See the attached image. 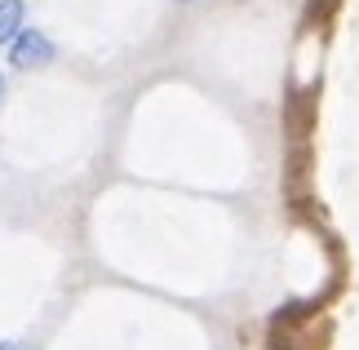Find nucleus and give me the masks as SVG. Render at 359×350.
I'll return each mask as SVG.
<instances>
[{"label":"nucleus","mask_w":359,"mask_h":350,"mask_svg":"<svg viewBox=\"0 0 359 350\" xmlns=\"http://www.w3.org/2000/svg\"><path fill=\"white\" fill-rule=\"evenodd\" d=\"M53 58H58L53 40L45 32H36V27H22V36L9 45V67H18V72H40V67H49Z\"/></svg>","instance_id":"nucleus-1"},{"label":"nucleus","mask_w":359,"mask_h":350,"mask_svg":"<svg viewBox=\"0 0 359 350\" xmlns=\"http://www.w3.org/2000/svg\"><path fill=\"white\" fill-rule=\"evenodd\" d=\"M27 27V5L22 0H0V49H9Z\"/></svg>","instance_id":"nucleus-2"},{"label":"nucleus","mask_w":359,"mask_h":350,"mask_svg":"<svg viewBox=\"0 0 359 350\" xmlns=\"http://www.w3.org/2000/svg\"><path fill=\"white\" fill-rule=\"evenodd\" d=\"M0 107H5V76H0Z\"/></svg>","instance_id":"nucleus-3"},{"label":"nucleus","mask_w":359,"mask_h":350,"mask_svg":"<svg viewBox=\"0 0 359 350\" xmlns=\"http://www.w3.org/2000/svg\"><path fill=\"white\" fill-rule=\"evenodd\" d=\"M177 5H191V0H177Z\"/></svg>","instance_id":"nucleus-4"},{"label":"nucleus","mask_w":359,"mask_h":350,"mask_svg":"<svg viewBox=\"0 0 359 350\" xmlns=\"http://www.w3.org/2000/svg\"><path fill=\"white\" fill-rule=\"evenodd\" d=\"M0 350H9V346H5V342H0Z\"/></svg>","instance_id":"nucleus-5"}]
</instances>
